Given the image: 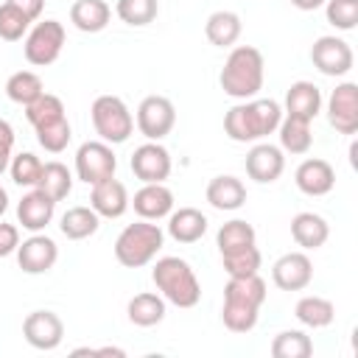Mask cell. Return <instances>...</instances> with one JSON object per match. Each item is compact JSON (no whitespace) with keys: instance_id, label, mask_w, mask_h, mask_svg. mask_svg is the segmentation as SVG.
<instances>
[{"instance_id":"cell-8","label":"cell","mask_w":358,"mask_h":358,"mask_svg":"<svg viewBox=\"0 0 358 358\" xmlns=\"http://www.w3.org/2000/svg\"><path fill=\"white\" fill-rule=\"evenodd\" d=\"M117 171V157L109 143L103 140H87L76 151V176L87 185H98Z\"/></svg>"},{"instance_id":"cell-4","label":"cell","mask_w":358,"mask_h":358,"mask_svg":"<svg viewBox=\"0 0 358 358\" xmlns=\"http://www.w3.org/2000/svg\"><path fill=\"white\" fill-rule=\"evenodd\" d=\"M151 280L159 291V296L176 308H196L201 299V285L196 271L182 257H159L151 268Z\"/></svg>"},{"instance_id":"cell-31","label":"cell","mask_w":358,"mask_h":358,"mask_svg":"<svg viewBox=\"0 0 358 358\" xmlns=\"http://www.w3.org/2000/svg\"><path fill=\"white\" fill-rule=\"evenodd\" d=\"M42 92H45V84H42V78H39L34 70H17V73H11L8 81H6V95H8V101H14V103H20V106L34 103Z\"/></svg>"},{"instance_id":"cell-3","label":"cell","mask_w":358,"mask_h":358,"mask_svg":"<svg viewBox=\"0 0 358 358\" xmlns=\"http://www.w3.org/2000/svg\"><path fill=\"white\" fill-rule=\"evenodd\" d=\"M263 78H266V62L263 53L255 45H238L229 50L218 84L224 90V95L235 98V101H249L263 90Z\"/></svg>"},{"instance_id":"cell-38","label":"cell","mask_w":358,"mask_h":358,"mask_svg":"<svg viewBox=\"0 0 358 358\" xmlns=\"http://www.w3.org/2000/svg\"><path fill=\"white\" fill-rule=\"evenodd\" d=\"M221 263H224L227 277H249V274H257L263 257H260V249L257 246H246L241 252L221 255Z\"/></svg>"},{"instance_id":"cell-33","label":"cell","mask_w":358,"mask_h":358,"mask_svg":"<svg viewBox=\"0 0 358 358\" xmlns=\"http://www.w3.org/2000/svg\"><path fill=\"white\" fill-rule=\"evenodd\" d=\"M294 316H296L305 327L319 330V327H327V324L336 319V308H333V302L324 299V296H302V299L296 302V308H294Z\"/></svg>"},{"instance_id":"cell-5","label":"cell","mask_w":358,"mask_h":358,"mask_svg":"<svg viewBox=\"0 0 358 358\" xmlns=\"http://www.w3.org/2000/svg\"><path fill=\"white\" fill-rule=\"evenodd\" d=\"M162 243H165V232L159 229V224L140 218V221L123 227V232L117 235L115 257L126 268H143V266H148L157 257Z\"/></svg>"},{"instance_id":"cell-19","label":"cell","mask_w":358,"mask_h":358,"mask_svg":"<svg viewBox=\"0 0 358 358\" xmlns=\"http://www.w3.org/2000/svg\"><path fill=\"white\" fill-rule=\"evenodd\" d=\"M90 207L101 215V218H120L129 210V190L120 179L109 176L98 185H92L90 193Z\"/></svg>"},{"instance_id":"cell-17","label":"cell","mask_w":358,"mask_h":358,"mask_svg":"<svg viewBox=\"0 0 358 358\" xmlns=\"http://www.w3.org/2000/svg\"><path fill=\"white\" fill-rule=\"evenodd\" d=\"M294 182L305 196H327L336 187V171L327 159L310 157V159L299 162V168L294 173Z\"/></svg>"},{"instance_id":"cell-14","label":"cell","mask_w":358,"mask_h":358,"mask_svg":"<svg viewBox=\"0 0 358 358\" xmlns=\"http://www.w3.org/2000/svg\"><path fill=\"white\" fill-rule=\"evenodd\" d=\"M22 336L34 350H56L64 338V322L53 310H34L22 322Z\"/></svg>"},{"instance_id":"cell-40","label":"cell","mask_w":358,"mask_h":358,"mask_svg":"<svg viewBox=\"0 0 358 358\" xmlns=\"http://www.w3.org/2000/svg\"><path fill=\"white\" fill-rule=\"evenodd\" d=\"M31 20L11 3H0V39L6 42H17L28 34Z\"/></svg>"},{"instance_id":"cell-24","label":"cell","mask_w":358,"mask_h":358,"mask_svg":"<svg viewBox=\"0 0 358 358\" xmlns=\"http://www.w3.org/2000/svg\"><path fill=\"white\" fill-rule=\"evenodd\" d=\"M291 238L302 249H319L330 238V227L319 213H296L291 218Z\"/></svg>"},{"instance_id":"cell-15","label":"cell","mask_w":358,"mask_h":358,"mask_svg":"<svg viewBox=\"0 0 358 358\" xmlns=\"http://www.w3.org/2000/svg\"><path fill=\"white\" fill-rule=\"evenodd\" d=\"M271 280L280 291H302L313 280V263L305 252H288L274 260Z\"/></svg>"},{"instance_id":"cell-9","label":"cell","mask_w":358,"mask_h":358,"mask_svg":"<svg viewBox=\"0 0 358 358\" xmlns=\"http://www.w3.org/2000/svg\"><path fill=\"white\" fill-rule=\"evenodd\" d=\"M137 129L145 140H162L176 126V109L165 95H148L137 106Z\"/></svg>"},{"instance_id":"cell-37","label":"cell","mask_w":358,"mask_h":358,"mask_svg":"<svg viewBox=\"0 0 358 358\" xmlns=\"http://www.w3.org/2000/svg\"><path fill=\"white\" fill-rule=\"evenodd\" d=\"M42 159L31 151H22V154H14L11 162H8V171H11V182L20 185V187H36L39 176H42Z\"/></svg>"},{"instance_id":"cell-20","label":"cell","mask_w":358,"mask_h":358,"mask_svg":"<svg viewBox=\"0 0 358 358\" xmlns=\"http://www.w3.org/2000/svg\"><path fill=\"white\" fill-rule=\"evenodd\" d=\"M53 213H56V201L50 196H45L39 187L25 193L20 199V204H17V221L28 232H42L53 221Z\"/></svg>"},{"instance_id":"cell-26","label":"cell","mask_w":358,"mask_h":358,"mask_svg":"<svg viewBox=\"0 0 358 358\" xmlns=\"http://www.w3.org/2000/svg\"><path fill=\"white\" fill-rule=\"evenodd\" d=\"M112 8L103 0H76L70 6V22L84 34H98L109 25Z\"/></svg>"},{"instance_id":"cell-30","label":"cell","mask_w":358,"mask_h":358,"mask_svg":"<svg viewBox=\"0 0 358 358\" xmlns=\"http://www.w3.org/2000/svg\"><path fill=\"white\" fill-rule=\"evenodd\" d=\"M255 241H257L255 227H252L249 221H243V218L227 221V224L218 229V235H215V246H218L221 255H232V252H241V249H246V246H255Z\"/></svg>"},{"instance_id":"cell-13","label":"cell","mask_w":358,"mask_h":358,"mask_svg":"<svg viewBox=\"0 0 358 358\" xmlns=\"http://www.w3.org/2000/svg\"><path fill=\"white\" fill-rule=\"evenodd\" d=\"M56 260H59V246L53 238L42 232H34L17 246V263L25 274H45L56 266Z\"/></svg>"},{"instance_id":"cell-46","label":"cell","mask_w":358,"mask_h":358,"mask_svg":"<svg viewBox=\"0 0 358 358\" xmlns=\"http://www.w3.org/2000/svg\"><path fill=\"white\" fill-rule=\"evenodd\" d=\"M8 210V193L0 187V218H3V213Z\"/></svg>"},{"instance_id":"cell-27","label":"cell","mask_w":358,"mask_h":358,"mask_svg":"<svg viewBox=\"0 0 358 358\" xmlns=\"http://www.w3.org/2000/svg\"><path fill=\"white\" fill-rule=\"evenodd\" d=\"M98 227H101V215H98L92 207H84V204L70 207V210L59 218V229H62V235H64L67 241H84V238L95 235Z\"/></svg>"},{"instance_id":"cell-32","label":"cell","mask_w":358,"mask_h":358,"mask_svg":"<svg viewBox=\"0 0 358 358\" xmlns=\"http://www.w3.org/2000/svg\"><path fill=\"white\" fill-rule=\"evenodd\" d=\"M36 187H39L45 196H50L53 201H62V199H67L70 190H73V173L67 171V165H62V162H56V159H53V162H45Z\"/></svg>"},{"instance_id":"cell-23","label":"cell","mask_w":358,"mask_h":358,"mask_svg":"<svg viewBox=\"0 0 358 358\" xmlns=\"http://www.w3.org/2000/svg\"><path fill=\"white\" fill-rule=\"evenodd\" d=\"M207 232V215L196 207H179L168 215V235L176 243H196Z\"/></svg>"},{"instance_id":"cell-1","label":"cell","mask_w":358,"mask_h":358,"mask_svg":"<svg viewBox=\"0 0 358 358\" xmlns=\"http://www.w3.org/2000/svg\"><path fill=\"white\" fill-rule=\"evenodd\" d=\"M282 120V106L274 98H249L235 103L224 115V131L235 143H257L277 131Z\"/></svg>"},{"instance_id":"cell-12","label":"cell","mask_w":358,"mask_h":358,"mask_svg":"<svg viewBox=\"0 0 358 358\" xmlns=\"http://www.w3.org/2000/svg\"><path fill=\"white\" fill-rule=\"evenodd\" d=\"M129 165H131V173H134L143 185H145V182H165V179L171 176V168H173L168 148H165L162 143H157V140H148V143L137 145Z\"/></svg>"},{"instance_id":"cell-41","label":"cell","mask_w":358,"mask_h":358,"mask_svg":"<svg viewBox=\"0 0 358 358\" xmlns=\"http://www.w3.org/2000/svg\"><path fill=\"white\" fill-rule=\"evenodd\" d=\"M327 22L338 31H352L358 25V0H327L324 3Z\"/></svg>"},{"instance_id":"cell-21","label":"cell","mask_w":358,"mask_h":358,"mask_svg":"<svg viewBox=\"0 0 358 358\" xmlns=\"http://www.w3.org/2000/svg\"><path fill=\"white\" fill-rule=\"evenodd\" d=\"M204 196H207L210 207H215L221 213H232V210H241L246 204V185L238 176L221 173V176H213L210 179Z\"/></svg>"},{"instance_id":"cell-29","label":"cell","mask_w":358,"mask_h":358,"mask_svg":"<svg viewBox=\"0 0 358 358\" xmlns=\"http://www.w3.org/2000/svg\"><path fill=\"white\" fill-rule=\"evenodd\" d=\"M277 131H280V148L288 151V154H308L310 145H313V134H310V123L308 120L285 115L280 120Z\"/></svg>"},{"instance_id":"cell-36","label":"cell","mask_w":358,"mask_h":358,"mask_svg":"<svg viewBox=\"0 0 358 358\" xmlns=\"http://www.w3.org/2000/svg\"><path fill=\"white\" fill-rule=\"evenodd\" d=\"M115 14H117L126 25L143 28V25H148V22L157 20L159 6H157V0H117V3H115Z\"/></svg>"},{"instance_id":"cell-45","label":"cell","mask_w":358,"mask_h":358,"mask_svg":"<svg viewBox=\"0 0 358 358\" xmlns=\"http://www.w3.org/2000/svg\"><path fill=\"white\" fill-rule=\"evenodd\" d=\"M327 0H291V6H296L299 11H313V8H319V6H324Z\"/></svg>"},{"instance_id":"cell-10","label":"cell","mask_w":358,"mask_h":358,"mask_svg":"<svg viewBox=\"0 0 358 358\" xmlns=\"http://www.w3.org/2000/svg\"><path fill=\"white\" fill-rule=\"evenodd\" d=\"M310 62L322 76H347L355 64L352 48L341 36H319L310 48Z\"/></svg>"},{"instance_id":"cell-22","label":"cell","mask_w":358,"mask_h":358,"mask_svg":"<svg viewBox=\"0 0 358 358\" xmlns=\"http://www.w3.org/2000/svg\"><path fill=\"white\" fill-rule=\"evenodd\" d=\"M322 112V92L313 81H294L285 92V115L313 123V117Z\"/></svg>"},{"instance_id":"cell-42","label":"cell","mask_w":358,"mask_h":358,"mask_svg":"<svg viewBox=\"0 0 358 358\" xmlns=\"http://www.w3.org/2000/svg\"><path fill=\"white\" fill-rule=\"evenodd\" d=\"M11 151H14V129H11L8 120L0 117V173L8 168V162L14 157Z\"/></svg>"},{"instance_id":"cell-44","label":"cell","mask_w":358,"mask_h":358,"mask_svg":"<svg viewBox=\"0 0 358 358\" xmlns=\"http://www.w3.org/2000/svg\"><path fill=\"white\" fill-rule=\"evenodd\" d=\"M6 3H11V6H17L31 22H36L39 17H42V8H45V0H6Z\"/></svg>"},{"instance_id":"cell-7","label":"cell","mask_w":358,"mask_h":358,"mask_svg":"<svg viewBox=\"0 0 358 358\" xmlns=\"http://www.w3.org/2000/svg\"><path fill=\"white\" fill-rule=\"evenodd\" d=\"M64 25L59 20H39L28 34H25V45L22 53L28 59V64L34 67H48L59 59L62 48H64Z\"/></svg>"},{"instance_id":"cell-6","label":"cell","mask_w":358,"mask_h":358,"mask_svg":"<svg viewBox=\"0 0 358 358\" xmlns=\"http://www.w3.org/2000/svg\"><path fill=\"white\" fill-rule=\"evenodd\" d=\"M90 117H92L95 134L109 145L126 143L134 131V117H131L129 106L123 103V98H117V95H98L92 101Z\"/></svg>"},{"instance_id":"cell-18","label":"cell","mask_w":358,"mask_h":358,"mask_svg":"<svg viewBox=\"0 0 358 358\" xmlns=\"http://www.w3.org/2000/svg\"><path fill=\"white\" fill-rule=\"evenodd\" d=\"M129 204L134 207V213L145 221H159L165 215H171L173 210V193L165 187V182H145L134 199H129Z\"/></svg>"},{"instance_id":"cell-35","label":"cell","mask_w":358,"mask_h":358,"mask_svg":"<svg viewBox=\"0 0 358 358\" xmlns=\"http://www.w3.org/2000/svg\"><path fill=\"white\" fill-rule=\"evenodd\" d=\"M25 117H28V123H31L34 129H39V126H48V123L62 120V117H67V115H64V103H62L59 95L42 92L34 103L25 106Z\"/></svg>"},{"instance_id":"cell-34","label":"cell","mask_w":358,"mask_h":358,"mask_svg":"<svg viewBox=\"0 0 358 358\" xmlns=\"http://www.w3.org/2000/svg\"><path fill=\"white\" fill-rule=\"evenodd\" d=\"M274 358H308L313 355V341L302 330H282L271 341Z\"/></svg>"},{"instance_id":"cell-28","label":"cell","mask_w":358,"mask_h":358,"mask_svg":"<svg viewBox=\"0 0 358 358\" xmlns=\"http://www.w3.org/2000/svg\"><path fill=\"white\" fill-rule=\"evenodd\" d=\"M129 322L137 324V327H154L165 319V299L159 294H151V291H143L137 296L129 299Z\"/></svg>"},{"instance_id":"cell-39","label":"cell","mask_w":358,"mask_h":358,"mask_svg":"<svg viewBox=\"0 0 358 358\" xmlns=\"http://www.w3.org/2000/svg\"><path fill=\"white\" fill-rule=\"evenodd\" d=\"M70 137H73V129H70V120H67V117L53 120V123L36 129V140H39V145H42L45 151H50V154H62V151L67 148Z\"/></svg>"},{"instance_id":"cell-43","label":"cell","mask_w":358,"mask_h":358,"mask_svg":"<svg viewBox=\"0 0 358 358\" xmlns=\"http://www.w3.org/2000/svg\"><path fill=\"white\" fill-rule=\"evenodd\" d=\"M17 246H20V229H17V224L0 221V257L14 255Z\"/></svg>"},{"instance_id":"cell-16","label":"cell","mask_w":358,"mask_h":358,"mask_svg":"<svg viewBox=\"0 0 358 358\" xmlns=\"http://www.w3.org/2000/svg\"><path fill=\"white\" fill-rule=\"evenodd\" d=\"M246 176L255 179L257 185H271L282 176L285 171V157H282V148L280 145H271V143H257L252 145V151L246 154Z\"/></svg>"},{"instance_id":"cell-11","label":"cell","mask_w":358,"mask_h":358,"mask_svg":"<svg viewBox=\"0 0 358 358\" xmlns=\"http://www.w3.org/2000/svg\"><path fill=\"white\" fill-rule=\"evenodd\" d=\"M327 120L338 134L358 131V84L344 81L327 98Z\"/></svg>"},{"instance_id":"cell-2","label":"cell","mask_w":358,"mask_h":358,"mask_svg":"<svg viewBox=\"0 0 358 358\" xmlns=\"http://www.w3.org/2000/svg\"><path fill=\"white\" fill-rule=\"evenodd\" d=\"M266 302V282L257 274L249 277H229L224 285V305L221 322L232 333H249L257 324L260 305Z\"/></svg>"},{"instance_id":"cell-25","label":"cell","mask_w":358,"mask_h":358,"mask_svg":"<svg viewBox=\"0 0 358 358\" xmlns=\"http://www.w3.org/2000/svg\"><path fill=\"white\" fill-rule=\"evenodd\" d=\"M241 31H243L241 17L235 11H227V8L213 11L207 17V22H204V36L215 48H232L241 39Z\"/></svg>"}]
</instances>
